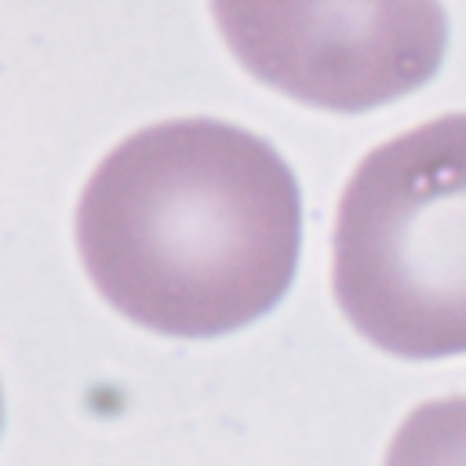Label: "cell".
<instances>
[{"label": "cell", "instance_id": "obj_2", "mask_svg": "<svg viewBox=\"0 0 466 466\" xmlns=\"http://www.w3.org/2000/svg\"><path fill=\"white\" fill-rule=\"evenodd\" d=\"M331 288L393 357L466 353V113L364 153L335 215Z\"/></svg>", "mask_w": 466, "mask_h": 466}, {"label": "cell", "instance_id": "obj_4", "mask_svg": "<svg viewBox=\"0 0 466 466\" xmlns=\"http://www.w3.org/2000/svg\"><path fill=\"white\" fill-rule=\"evenodd\" d=\"M382 466H466V393L419 404L397 426Z\"/></svg>", "mask_w": 466, "mask_h": 466}, {"label": "cell", "instance_id": "obj_3", "mask_svg": "<svg viewBox=\"0 0 466 466\" xmlns=\"http://www.w3.org/2000/svg\"><path fill=\"white\" fill-rule=\"evenodd\" d=\"M211 15L251 76L335 113L408 95L448 44L441 0H211Z\"/></svg>", "mask_w": 466, "mask_h": 466}, {"label": "cell", "instance_id": "obj_1", "mask_svg": "<svg viewBox=\"0 0 466 466\" xmlns=\"http://www.w3.org/2000/svg\"><path fill=\"white\" fill-rule=\"evenodd\" d=\"M302 240L284 157L226 120L178 116L131 131L87 175L76 248L127 320L204 339L280 302Z\"/></svg>", "mask_w": 466, "mask_h": 466}]
</instances>
